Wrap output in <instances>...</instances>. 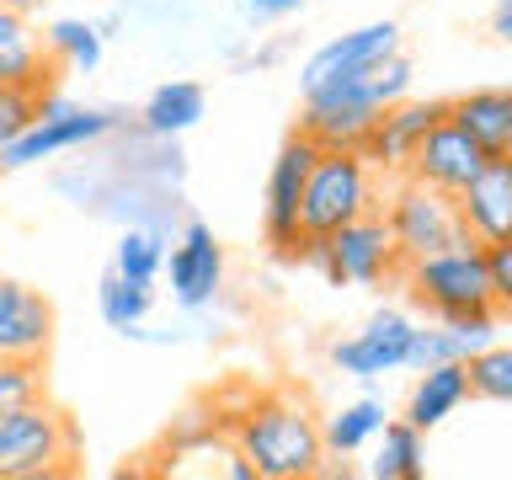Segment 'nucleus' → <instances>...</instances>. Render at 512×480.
<instances>
[{"label":"nucleus","instance_id":"nucleus-1","mask_svg":"<svg viewBox=\"0 0 512 480\" xmlns=\"http://www.w3.org/2000/svg\"><path fill=\"white\" fill-rule=\"evenodd\" d=\"M251 464L256 480H310L326 470V438H320V416L299 390H262L240 416L219 422Z\"/></svg>","mask_w":512,"mask_h":480},{"label":"nucleus","instance_id":"nucleus-2","mask_svg":"<svg viewBox=\"0 0 512 480\" xmlns=\"http://www.w3.org/2000/svg\"><path fill=\"white\" fill-rule=\"evenodd\" d=\"M80 470V427L48 395L0 416V480H59Z\"/></svg>","mask_w":512,"mask_h":480},{"label":"nucleus","instance_id":"nucleus-3","mask_svg":"<svg viewBox=\"0 0 512 480\" xmlns=\"http://www.w3.org/2000/svg\"><path fill=\"white\" fill-rule=\"evenodd\" d=\"M395 283L406 288V299L416 304V310H427L432 320L496 310L491 283H486V256H480V240H459V246L416 256V262L400 267Z\"/></svg>","mask_w":512,"mask_h":480},{"label":"nucleus","instance_id":"nucleus-4","mask_svg":"<svg viewBox=\"0 0 512 480\" xmlns=\"http://www.w3.org/2000/svg\"><path fill=\"white\" fill-rule=\"evenodd\" d=\"M294 262L304 267H320L336 288H379V283H395L400 278V256H395V240L384 230V214L379 203L358 214L352 224H342L336 235L326 240H299Z\"/></svg>","mask_w":512,"mask_h":480},{"label":"nucleus","instance_id":"nucleus-5","mask_svg":"<svg viewBox=\"0 0 512 480\" xmlns=\"http://www.w3.org/2000/svg\"><path fill=\"white\" fill-rule=\"evenodd\" d=\"M368 208H374V166L363 160V150H320L310 176H304L299 235L326 240Z\"/></svg>","mask_w":512,"mask_h":480},{"label":"nucleus","instance_id":"nucleus-6","mask_svg":"<svg viewBox=\"0 0 512 480\" xmlns=\"http://www.w3.org/2000/svg\"><path fill=\"white\" fill-rule=\"evenodd\" d=\"M384 230L395 240V256L400 267L416 262V256H432L443 246H459V240H470V230L459 224V208L448 192H432L422 182H411V176H395V192L384 198Z\"/></svg>","mask_w":512,"mask_h":480},{"label":"nucleus","instance_id":"nucleus-7","mask_svg":"<svg viewBox=\"0 0 512 480\" xmlns=\"http://www.w3.org/2000/svg\"><path fill=\"white\" fill-rule=\"evenodd\" d=\"M315 155H320V144L310 134H288L283 139V150L278 160H272V171H267V208H262V224H267V246L283 256V262H294V251H299V198H304V176H310L315 166Z\"/></svg>","mask_w":512,"mask_h":480},{"label":"nucleus","instance_id":"nucleus-8","mask_svg":"<svg viewBox=\"0 0 512 480\" xmlns=\"http://www.w3.org/2000/svg\"><path fill=\"white\" fill-rule=\"evenodd\" d=\"M107 112H86V107H64L54 96L38 102V118H32L11 144H0V171H22L32 160H48L59 150H75V144H91L96 134H107Z\"/></svg>","mask_w":512,"mask_h":480},{"label":"nucleus","instance_id":"nucleus-9","mask_svg":"<svg viewBox=\"0 0 512 480\" xmlns=\"http://www.w3.org/2000/svg\"><path fill=\"white\" fill-rule=\"evenodd\" d=\"M448 118V102H411V96H400V102H390L374 118V128H368L363 139V160L374 171H390V176H406L416 144L427 139L432 123Z\"/></svg>","mask_w":512,"mask_h":480},{"label":"nucleus","instance_id":"nucleus-10","mask_svg":"<svg viewBox=\"0 0 512 480\" xmlns=\"http://www.w3.org/2000/svg\"><path fill=\"white\" fill-rule=\"evenodd\" d=\"M400 54V27L395 22H374V27H358V32H342V38L320 43L310 59H304V75H299V91H326L336 80L368 70V64Z\"/></svg>","mask_w":512,"mask_h":480},{"label":"nucleus","instance_id":"nucleus-11","mask_svg":"<svg viewBox=\"0 0 512 480\" xmlns=\"http://www.w3.org/2000/svg\"><path fill=\"white\" fill-rule=\"evenodd\" d=\"M486 150H480V144L464 134L459 123H432L427 128V139L416 144V155H411V166H406V176L411 182H422V187H432V192H448V198H454V192L470 182V176L486 166Z\"/></svg>","mask_w":512,"mask_h":480},{"label":"nucleus","instance_id":"nucleus-12","mask_svg":"<svg viewBox=\"0 0 512 480\" xmlns=\"http://www.w3.org/2000/svg\"><path fill=\"white\" fill-rule=\"evenodd\" d=\"M459 224L470 230V240H507L512 235V155H491L470 182L454 192Z\"/></svg>","mask_w":512,"mask_h":480},{"label":"nucleus","instance_id":"nucleus-13","mask_svg":"<svg viewBox=\"0 0 512 480\" xmlns=\"http://www.w3.org/2000/svg\"><path fill=\"white\" fill-rule=\"evenodd\" d=\"M59 75V59L38 32H32L27 11L0 6V86L6 91H27V96H48Z\"/></svg>","mask_w":512,"mask_h":480},{"label":"nucleus","instance_id":"nucleus-14","mask_svg":"<svg viewBox=\"0 0 512 480\" xmlns=\"http://www.w3.org/2000/svg\"><path fill=\"white\" fill-rule=\"evenodd\" d=\"M54 347V304L38 288L0 278V358L43 363Z\"/></svg>","mask_w":512,"mask_h":480},{"label":"nucleus","instance_id":"nucleus-15","mask_svg":"<svg viewBox=\"0 0 512 480\" xmlns=\"http://www.w3.org/2000/svg\"><path fill=\"white\" fill-rule=\"evenodd\" d=\"M406 342H411V320L400 310H379L358 336L331 347V363L342 374H358V379H379L390 368H406Z\"/></svg>","mask_w":512,"mask_h":480},{"label":"nucleus","instance_id":"nucleus-16","mask_svg":"<svg viewBox=\"0 0 512 480\" xmlns=\"http://www.w3.org/2000/svg\"><path fill=\"white\" fill-rule=\"evenodd\" d=\"M219 283H224V251H219L214 230L192 219L182 230V246L171 251V294L182 310H203L219 294Z\"/></svg>","mask_w":512,"mask_h":480},{"label":"nucleus","instance_id":"nucleus-17","mask_svg":"<svg viewBox=\"0 0 512 480\" xmlns=\"http://www.w3.org/2000/svg\"><path fill=\"white\" fill-rule=\"evenodd\" d=\"M448 123H459L486 155H512V91H464L448 102Z\"/></svg>","mask_w":512,"mask_h":480},{"label":"nucleus","instance_id":"nucleus-18","mask_svg":"<svg viewBox=\"0 0 512 480\" xmlns=\"http://www.w3.org/2000/svg\"><path fill=\"white\" fill-rule=\"evenodd\" d=\"M464 400H470V390H464V363H432V368H422V379H416V390L406 400V422L432 432L438 422H448Z\"/></svg>","mask_w":512,"mask_h":480},{"label":"nucleus","instance_id":"nucleus-19","mask_svg":"<svg viewBox=\"0 0 512 480\" xmlns=\"http://www.w3.org/2000/svg\"><path fill=\"white\" fill-rule=\"evenodd\" d=\"M374 438H379V454H374V464H368L374 480H422L427 475L422 427H411L406 416H400V422H384Z\"/></svg>","mask_w":512,"mask_h":480},{"label":"nucleus","instance_id":"nucleus-20","mask_svg":"<svg viewBox=\"0 0 512 480\" xmlns=\"http://www.w3.org/2000/svg\"><path fill=\"white\" fill-rule=\"evenodd\" d=\"M203 86L198 80H171V86H160L150 96V107H144V128L150 134H182V128H192L203 118Z\"/></svg>","mask_w":512,"mask_h":480},{"label":"nucleus","instance_id":"nucleus-21","mask_svg":"<svg viewBox=\"0 0 512 480\" xmlns=\"http://www.w3.org/2000/svg\"><path fill=\"white\" fill-rule=\"evenodd\" d=\"M379 427H384V406H379V400H352V406H342L336 416L320 422V438H326V454L342 459V454H358Z\"/></svg>","mask_w":512,"mask_h":480},{"label":"nucleus","instance_id":"nucleus-22","mask_svg":"<svg viewBox=\"0 0 512 480\" xmlns=\"http://www.w3.org/2000/svg\"><path fill=\"white\" fill-rule=\"evenodd\" d=\"M464 390H470V400H491V406L512 400V352L496 342L470 352L464 358Z\"/></svg>","mask_w":512,"mask_h":480},{"label":"nucleus","instance_id":"nucleus-23","mask_svg":"<svg viewBox=\"0 0 512 480\" xmlns=\"http://www.w3.org/2000/svg\"><path fill=\"white\" fill-rule=\"evenodd\" d=\"M150 304H155V283L118 278V272H107V278H102V315H107L112 331H134Z\"/></svg>","mask_w":512,"mask_h":480},{"label":"nucleus","instance_id":"nucleus-24","mask_svg":"<svg viewBox=\"0 0 512 480\" xmlns=\"http://www.w3.org/2000/svg\"><path fill=\"white\" fill-rule=\"evenodd\" d=\"M43 43L54 48V59L70 64V70H96V64H102V32L91 22H54Z\"/></svg>","mask_w":512,"mask_h":480},{"label":"nucleus","instance_id":"nucleus-25","mask_svg":"<svg viewBox=\"0 0 512 480\" xmlns=\"http://www.w3.org/2000/svg\"><path fill=\"white\" fill-rule=\"evenodd\" d=\"M43 395V363H22V358H0V416L27 406Z\"/></svg>","mask_w":512,"mask_h":480},{"label":"nucleus","instance_id":"nucleus-26","mask_svg":"<svg viewBox=\"0 0 512 480\" xmlns=\"http://www.w3.org/2000/svg\"><path fill=\"white\" fill-rule=\"evenodd\" d=\"M118 278H139V283H155V272H160V240L155 235H144V230H128L118 240Z\"/></svg>","mask_w":512,"mask_h":480},{"label":"nucleus","instance_id":"nucleus-27","mask_svg":"<svg viewBox=\"0 0 512 480\" xmlns=\"http://www.w3.org/2000/svg\"><path fill=\"white\" fill-rule=\"evenodd\" d=\"M480 256H486V283H491V299L496 310H512V235L507 240H486L480 246Z\"/></svg>","mask_w":512,"mask_h":480},{"label":"nucleus","instance_id":"nucleus-28","mask_svg":"<svg viewBox=\"0 0 512 480\" xmlns=\"http://www.w3.org/2000/svg\"><path fill=\"white\" fill-rule=\"evenodd\" d=\"M38 102H43V96H27V91H6V86H0V144H11L32 118H38Z\"/></svg>","mask_w":512,"mask_h":480},{"label":"nucleus","instance_id":"nucleus-29","mask_svg":"<svg viewBox=\"0 0 512 480\" xmlns=\"http://www.w3.org/2000/svg\"><path fill=\"white\" fill-rule=\"evenodd\" d=\"M246 11L251 16H288V11H299V0H246Z\"/></svg>","mask_w":512,"mask_h":480},{"label":"nucleus","instance_id":"nucleus-30","mask_svg":"<svg viewBox=\"0 0 512 480\" xmlns=\"http://www.w3.org/2000/svg\"><path fill=\"white\" fill-rule=\"evenodd\" d=\"M496 38H512V0H496Z\"/></svg>","mask_w":512,"mask_h":480},{"label":"nucleus","instance_id":"nucleus-31","mask_svg":"<svg viewBox=\"0 0 512 480\" xmlns=\"http://www.w3.org/2000/svg\"><path fill=\"white\" fill-rule=\"evenodd\" d=\"M0 6H16V11H32V6H43V0H0Z\"/></svg>","mask_w":512,"mask_h":480}]
</instances>
